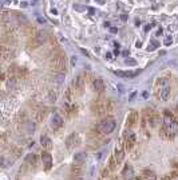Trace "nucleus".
Returning <instances> with one entry per match:
<instances>
[{
    "instance_id": "nucleus-1",
    "label": "nucleus",
    "mask_w": 178,
    "mask_h": 180,
    "mask_svg": "<svg viewBox=\"0 0 178 180\" xmlns=\"http://www.w3.org/2000/svg\"><path fill=\"white\" fill-rule=\"evenodd\" d=\"M162 121H163V133L174 136L178 132V121L174 118V116L169 110H165Z\"/></svg>"
},
{
    "instance_id": "nucleus-2",
    "label": "nucleus",
    "mask_w": 178,
    "mask_h": 180,
    "mask_svg": "<svg viewBox=\"0 0 178 180\" xmlns=\"http://www.w3.org/2000/svg\"><path fill=\"white\" fill-rule=\"evenodd\" d=\"M114 109V104L111 100H106V98H99L95 100L91 105V110L95 114H103L106 112H110Z\"/></svg>"
},
{
    "instance_id": "nucleus-3",
    "label": "nucleus",
    "mask_w": 178,
    "mask_h": 180,
    "mask_svg": "<svg viewBox=\"0 0 178 180\" xmlns=\"http://www.w3.org/2000/svg\"><path fill=\"white\" fill-rule=\"evenodd\" d=\"M50 67L54 73H66V67H67V62H66V57L65 54L59 53L55 54V55L50 61Z\"/></svg>"
},
{
    "instance_id": "nucleus-4",
    "label": "nucleus",
    "mask_w": 178,
    "mask_h": 180,
    "mask_svg": "<svg viewBox=\"0 0 178 180\" xmlns=\"http://www.w3.org/2000/svg\"><path fill=\"white\" fill-rule=\"evenodd\" d=\"M115 125H117V122L113 117H105L98 125H96L95 129L99 134H110L114 129H115Z\"/></svg>"
},
{
    "instance_id": "nucleus-5",
    "label": "nucleus",
    "mask_w": 178,
    "mask_h": 180,
    "mask_svg": "<svg viewBox=\"0 0 178 180\" xmlns=\"http://www.w3.org/2000/svg\"><path fill=\"white\" fill-rule=\"evenodd\" d=\"M40 159H42V163L44 165V169L46 171H50L52 167V155L48 151H43L42 155H40Z\"/></svg>"
},
{
    "instance_id": "nucleus-6",
    "label": "nucleus",
    "mask_w": 178,
    "mask_h": 180,
    "mask_svg": "<svg viewBox=\"0 0 178 180\" xmlns=\"http://www.w3.org/2000/svg\"><path fill=\"white\" fill-rule=\"evenodd\" d=\"M79 144H80V138H79L78 133H75V132L66 138V145L68 149H72L74 147H76V145H79Z\"/></svg>"
},
{
    "instance_id": "nucleus-7",
    "label": "nucleus",
    "mask_w": 178,
    "mask_h": 180,
    "mask_svg": "<svg viewBox=\"0 0 178 180\" xmlns=\"http://www.w3.org/2000/svg\"><path fill=\"white\" fill-rule=\"evenodd\" d=\"M123 141H125L126 149H131L134 147V144H135V134H134V132H131V130L126 132L125 137H123Z\"/></svg>"
},
{
    "instance_id": "nucleus-8",
    "label": "nucleus",
    "mask_w": 178,
    "mask_h": 180,
    "mask_svg": "<svg viewBox=\"0 0 178 180\" xmlns=\"http://www.w3.org/2000/svg\"><path fill=\"white\" fill-rule=\"evenodd\" d=\"M120 175H122L126 180H131L134 178V168L130 164H126L125 167H123L122 172H120Z\"/></svg>"
},
{
    "instance_id": "nucleus-9",
    "label": "nucleus",
    "mask_w": 178,
    "mask_h": 180,
    "mask_svg": "<svg viewBox=\"0 0 178 180\" xmlns=\"http://www.w3.org/2000/svg\"><path fill=\"white\" fill-rule=\"evenodd\" d=\"M92 89H94V91H96V93H103V90H105V82H103L102 78H95V79H94Z\"/></svg>"
},
{
    "instance_id": "nucleus-10",
    "label": "nucleus",
    "mask_w": 178,
    "mask_h": 180,
    "mask_svg": "<svg viewBox=\"0 0 178 180\" xmlns=\"http://www.w3.org/2000/svg\"><path fill=\"white\" fill-rule=\"evenodd\" d=\"M170 94H172V89H170L169 85L161 86V90H159V97H161V100L167 101V100L170 98Z\"/></svg>"
},
{
    "instance_id": "nucleus-11",
    "label": "nucleus",
    "mask_w": 178,
    "mask_h": 180,
    "mask_svg": "<svg viewBox=\"0 0 178 180\" xmlns=\"http://www.w3.org/2000/svg\"><path fill=\"white\" fill-rule=\"evenodd\" d=\"M51 127L54 130H56V129L62 128L63 127V118L59 116V114H54L52 118H51Z\"/></svg>"
},
{
    "instance_id": "nucleus-12",
    "label": "nucleus",
    "mask_w": 178,
    "mask_h": 180,
    "mask_svg": "<svg viewBox=\"0 0 178 180\" xmlns=\"http://www.w3.org/2000/svg\"><path fill=\"white\" fill-rule=\"evenodd\" d=\"M138 122V113L135 110H131L127 116V120H126V124L127 127H134V125Z\"/></svg>"
},
{
    "instance_id": "nucleus-13",
    "label": "nucleus",
    "mask_w": 178,
    "mask_h": 180,
    "mask_svg": "<svg viewBox=\"0 0 178 180\" xmlns=\"http://www.w3.org/2000/svg\"><path fill=\"white\" fill-rule=\"evenodd\" d=\"M142 70H137V71H114V74H117L118 77H123V78H134L137 77Z\"/></svg>"
},
{
    "instance_id": "nucleus-14",
    "label": "nucleus",
    "mask_w": 178,
    "mask_h": 180,
    "mask_svg": "<svg viewBox=\"0 0 178 180\" xmlns=\"http://www.w3.org/2000/svg\"><path fill=\"white\" fill-rule=\"evenodd\" d=\"M40 142H42V147L44 151H51L52 149V142L50 140V137H47V136H42L40 137Z\"/></svg>"
},
{
    "instance_id": "nucleus-15",
    "label": "nucleus",
    "mask_w": 178,
    "mask_h": 180,
    "mask_svg": "<svg viewBox=\"0 0 178 180\" xmlns=\"http://www.w3.org/2000/svg\"><path fill=\"white\" fill-rule=\"evenodd\" d=\"M72 85H74V87H75L76 90H82L83 86H85V79H83V75H78V77H76L75 79H74Z\"/></svg>"
},
{
    "instance_id": "nucleus-16",
    "label": "nucleus",
    "mask_w": 178,
    "mask_h": 180,
    "mask_svg": "<svg viewBox=\"0 0 178 180\" xmlns=\"http://www.w3.org/2000/svg\"><path fill=\"white\" fill-rule=\"evenodd\" d=\"M87 159V153L86 152H78L76 155H74V163H78V164H83Z\"/></svg>"
},
{
    "instance_id": "nucleus-17",
    "label": "nucleus",
    "mask_w": 178,
    "mask_h": 180,
    "mask_svg": "<svg viewBox=\"0 0 178 180\" xmlns=\"http://www.w3.org/2000/svg\"><path fill=\"white\" fill-rule=\"evenodd\" d=\"M114 157H115V160L118 161V164L123 161V159H125V152H123L122 148H117L115 151H114Z\"/></svg>"
},
{
    "instance_id": "nucleus-18",
    "label": "nucleus",
    "mask_w": 178,
    "mask_h": 180,
    "mask_svg": "<svg viewBox=\"0 0 178 180\" xmlns=\"http://www.w3.org/2000/svg\"><path fill=\"white\" fill-rule=\"evenodd\" d=\"M33 38H35L36 40H38V43L39 45H43V43L47 40V34L44 32V31H38L33 35Z\"/></svg>"
},
{
    "instance_id": "nucleus-19",
    "label": "nucleus",
    "mask_w": 178,
    "mask_h": 180,
    "mask_svg": "<svg viewBox=\"0 0 178 180\" xmlns=\"http://www.w3.org/2000/svg\"><path fill=\"white\" fill-rule=\"evenodd\" d=\"M147 121H149L150 127L154 128V127H157V125L161 122V117L157 116V114H150V117H149V120H147Z\"/></svg>"
},
{
    "instance_id": "nucleus-20",
    "label": "nucleus",
    "mask_w": 178,
    "mask_h": 180,
    "mask_svg": "<svg viewBox=\"0 0 178 180\" xmlns=\"http://www.w3.org/2000/svg\"><path fill=\"white\" fill-rule=\"evenodd\" d=\"M142 175H143V176H146V178H147V179H150V180H157L155 172L152 171V169H143Z\"/></svg>"
},
{
    "instance_id": "nucleus-21",
    "label": "nucleus",
    "mask_w": 178,
    "mask_h": 180,
    "mask_svg": "<svg viewBox=\"0 0 178 180\" xmlns=\"http://www.w3.org/2000/svg\"><path fill=\"white\" fill-rule=\"evenodd\" d=\"M117 165H119L118 161L115 160V157H114V156H111V157H110V160H109V169H110V171H114V169L117 168Z\"/></svg>"
},
{
    "instance_id": "nucleus-22",
    "label": "nucleus",
    "mask_w": 178,
    "mask_h": 180,
    "mask_svg": "<svg viewBox=\"0 0 178 180\" xmlns=\"http://www.w3.org/2000/svg\"><path fill=\"white\" fill-rule=\"evenodd\" d=\"M157 47H159V43L157 42V40H150V42H149V47H147V50H149V51H154V50H155Z\"/></svg>"
},
{
    "instance_id": "nucleus-23",
    "label": "nucleus",
    "mask_w": 178,
    "mask_h": 180,
    "mask_svg": "<svg viewBox=\"0 0 178 180\" xmlns=\"http://www.w3.org/2000/svg\"><path fill=\"white\" fill-rule=\"evenodd\" d=\"M26 163H30V164H33L35 165L36 164V157H35V155H32V153H30V155H27V157H26Z\"/></svg>"
},
{
    "instance_id": "nucleus-24",
    "label": "nucleus",
    "mask_w": 178,
    "mask_h": 180,
    "mask_svg": "<svg viewBox=\"0 0 178 180\" xmlns=\"http://www.w3.org/2000/svg\"><path fill=\"white\" fill-rule=\"evenodd\" d=\"M177 172H170V174H167V175H165L161 180H172V179H174V178H177Z\"/></svg>"
},
{
    "instance_id": "nucleus-25",
    "label": "nucleus",
    "mask_w": 178,
    "mask_h": 180,
    "mask_svg": "<svg viewBox=\"0 0 178 180\" xmlns=\"http://www.w3.org/2000/svg\"><path fill=\"white\" fill-rule=\"evenodd\" d=\"M27 124V128H28V132H31V130H35V124L31 121H28V122H26Z\"/></svg>"
},
{
    "instance_id": "nucleus-26",
    "label": "nucleus",
    "mask_w": 178,
    "mask_h": 180,
    "mask_svg": "<svg viewBox=\"0 0 178 180\" xmlns=\"http://www.w3.org/2000/svg\"><path fill=\"white\" fill-rule=\"evenodd\" d=\"M125 63H126V64H129V66H135V64H137V62H135L134 59H126V61H125Z\"/></svg>"
},
{
    "instance_id": "nucleus-27",
    "label": "nucleus",
    "mask_w": 178,
    "mask_h": 180,
    "mask_svg": "<svg viewBox=\"0 0 178 180\" xmlns=\"http://www.w3.org/2000/svg\"><path fill=\"white\" fill-rule=\"evenodd\" d=\"M172 42H173V39L170 38V36H167V38L165 39V42H163V43H165L166 46H169V45H172Z\"/></svg>"
},
{
    "instance_id": "nucleus-28",
    "label": "nucleus",
    "mask_w": 178,
    "mask_h": 180,
    "mask_svg": "<svg viewBox=\"0 0 178 180\" xmlns=\"http://www.w3.org/2000/svg\"><path fill=\"white\" fill-rule=\"evenodd\" d=\"M153 26H154L153 23H149V24H147V26L145 27V32H147V31H149V30H152V28H153Z\"/></svg>"
},
{
    "instance_id": "nucleus-29",
    "label": "nucleus",
    "mask_w": 178,
    "mask_h": 180,
    "mask_svg": "<svg viewBox=\"0 0 178 180\" xmlns=\"http://www.w3.org/2000/svg\"><path fill=\"white\" fill-rule=\"evenodd\" d=\"M137 180H150V179H147L146 176H143V175H139V176H137Z\"/></svg>"
},
{
    "instance_id": "nucleus-30",
    "label": "nucleus",
    "mask_w": 178,
    "mask_h": 180,
    "mask_svg": "<svg viewBox=\"0 0 178 180\" xmlns=\"http://www.w3.org/2000/svg\"><path fill=\"white\" fill-rule=\"evenodd\" d=\"M76 61H78V59H76V57H71V64H75Z\"/></svg>"
},
{
    "instance_id": "nucleus-31",
    "label": "nucleus",
    "mask_w": 178,
    "mask_h": 180,
    "mask_svg": "<svg viewBox=\"0 0 178 180\" xmlns=\"http://www.w3.org/2000/svg\"><path fill=\"white\" fill-rule=\"evenodd\" d=\"M111 57H113L111 53H106V58H107V59H111Z\"/></svg>"
},
{
    "instance_id": "nucleus-32",
    "label": "nucleus",
    "mask_w": 178,
    "mask_h": 180,
    "mask_svg": "<svg viewBox=\"0 0 178 180\" xmlns=\"http://www.w3.org/2000/svg\"><path fill=\"white\" fill-rule=\"evenodd\" d=\"M20 6H22L23 8H26V7H27V3H26V2H22V3H20Z\"/></svg>"
},
{
    "instance_id": "nucleus-33",
    "label": "nucleus",
    "mask_w": 178,
    "mask_h": 180,
    "mask_svg": "<svg viewBox=\"0 0 178 180\" xmlns=\"http://www.w3.org/2000/svg\"><path fill=\"white\" fill-rule=\"evenodd\" d=\"M120 19H122V20H126V19H127V15H126V13H123V15L120 16Z\"/></svg>"
},
{
    "instance_id": "nucleus-34",
    "label": "nucleus",
    "mask_w": 178,
    "mask_h": 180,
    "mask_svg": "<svg viewBox=\"0 0 178 180\" xmlns=\"http://www.w3.org/2000/svg\"><path fill=\"white\" fill-rule=\"evenodd\" d=\"M141 46H142V42H141V40H138V42H137V47H138V49H139Z\"/></svg>"
},
{
    "instance_id": "nucleus-35",
    "label": "nucleus",
    "mask_w": 178,
    "mask_h": 180,
    "mask_svg": "<svg viewBox=\"0 0 178 180\" xmlns=\"http://www.w3.org/2000/svg\"><path fill=\"white\" fill-rule=\"evenodd\" d=\"M113 180H118V179H117V178H113Z\"/></svg>"
},
{
    "instance_id": "nucleus-36",
    "label": "nucleus",
    "mask_w": 178,
    "mask_h": 180,
    "mask_svg": "<svg viewBox=\"0 0 178 180\" xmlns=\"http://www.w3.org/2000/svg\"><path fill=\"white\" fill-rule=\"evenodd\" d=\"M177 112H178V106H177Z\"/></svg>"
}]
</instances>
